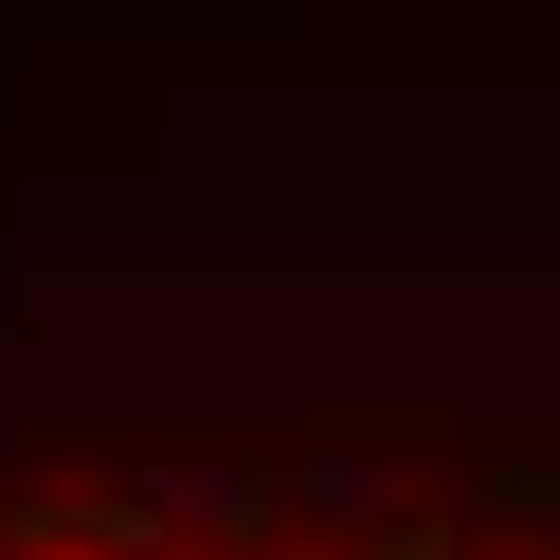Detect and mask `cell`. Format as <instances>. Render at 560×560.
Returning <instances> with one entry per match:
<instances>
[{"label":"cell","instance_id":"cell-1","mask_svg":"<svg viewBox=\"0 0 560 560\" xmlns=\"http://www.w3.org/2000/svg\"><path fill=\"white\" fill-rule=\"evenodd\" d=\"M0 560H560V416L163 398L0 434Z\"/></svg>","mask_w":560,"mask_h":560}]
</instances>
